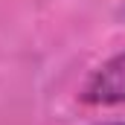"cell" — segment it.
Here are the masks:
<instances>
[{
  "label": "cell",
  "instance_id": "6da1fadb",
  "mask_svg": "<svg viewBox=\"0 0 125 125\" xmlns=\"http://www.w3.org/2000/svg\"><path fill=\"white\" fill-rule=\"evenodd\" d=\"M82 99L87 105H122L125 102V52L105 61L87 79Z\"/></svg>",
  "mask_w": 125,
  "mask_h": 125
},
{
  "label": "cell",
  "instance_id": "7a4b0ae2",
  "mask_svg": "<svg viewBox=\"0 0 125 125\" xmlns=\"http://www.w3.org/2000/svg\"><path fill=\"white\" fill-rule=\"evenodd\" d=\"M102 125H125V122H102Z\"/></svg>",
  "mask_w": 125,
  "mask_h": 125
}]
</instances>
